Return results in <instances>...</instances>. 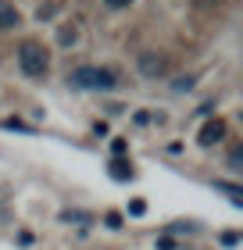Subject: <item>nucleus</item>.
Masks as SVG:
<instances>
[{
    "mask_svg": "<svg viewBox=\"0 0 243 250\" xmlns=\"http://www.w3.org/2000/svg\"><path fill=\"white\" fill-rule=\"evenodd\" d=\"M68 86L72 89H114L118 86V75L111 68H97V64H83L68 75Z\"/></svg>",
    "mask_w": 243,
    "mask_h": 250,
    "instance_id": "f257e3e1",
    "label": "nucleus"
},
{
    "mask_svg": "<svg viewBox=\"0 0 243 250\" xmlns=\"http://www.w3.org/2000/svg\"><path fill=\"white\" fill-rule=\"evenodd\" d=\"M47 64H50V54H47V47H43L40 40H22L18 43V68L29 79L47 75Z\"/></svg>",
    "mask_w": 243,
    "mask_h": 250,
    "instance_id": "f03ea898",
    "label": "nucleus"
},
{
    "mask_svg": "<svg viewBox=\"0 0 243 250\" xmlns=\"http://www.w3.org/2000/svg\"><path fill=\"white\" fill-rule=\"evenodd\" d=\"M136 68H140V75H147V79H161L168 72V61L161 58V54H140Z\"/></svg>",
    "mask_w": 243,
    "mask_h": 250,
    "instance_id": "7ed1b4c3",
    "label": "nucleus"
},
{
    "mask_svg": "<svg viewBox=\"0 0 243 250\" xmlns=\"http://www.w3.org/2000/svg\"><path fill=\"white\" fill-rule=\"evenodd\" d=\"M222 136H225V122H222V118H211V122H204V129H200V136H197V143H200V146H215Z\"/></svg>",
    "mask_w": 243,
    "mask_h": 250,
    "instance_id": "20e7f679",
    "label": "nucleus"
},
{
    "mask_svg": "<svg viewBox=\"0 0 243 250\" xmlns=\"http://www.w3.org/2000/svg\"><path fill=\"white\" fill-rule=\"evenodd\" d=\"M22 25V15L11 0H0V29H18Z\"/></svg>",
    "mask_w": 243,
    "mask_h": 250,
    "instance_id": "39448f33",
    "label": "nucleus"
},
{
    "mask_svg": "<svg viewBox=\"0 0 243 250\" xmlns=\"http://www.w3.org/2000/svg\"><path fill=\"white\" fill-rule=\"evenodd\" d=\"M111 175L118 179V183H125V179H133V165L122 161V157H114V161H111Z\"/></svg>",
    "mask_w": 243,
    "mask_h": 250,
    "instance_id": "423d86ee",
    "label": "nucleus"
},
{
    "mask_svg": "<svg viewBox=\"0 0 243 250\" xmlns=\"http://www.w3.org/2000/svg\"><path fill=\"white\" fill-rule=\"evenodd\" d=\"M75 40H79V29L75 25H61V29H57V43H61V47H72Z\"/></svg>",
    "mask_w": 243,
    "mask_h": 250,
    "instance_id": "0eeeda50",
    "label": "nucleus"
},
{
    "mask_svg": "<svg viewBox=\"0 0 243 250\" xmlns=\"http://www.w3.org/2000/svg\"><path fill=\"white\" fill-rule=\"evenodd\" d=\"M215 189H222V193H225V197H229V200H233V204H236V208H240V204H243V193H240L236 186H225V183H218Z\"/></svg>",
    "mask_w": 243,
    "mask_h": 250,
    "instance_id": "6e6552de",
    "label": "nucleus"
},
{
    "mask_svg": "<svg viewBox=\"0 0 243 250\" xmlns=\"http://www.w3.org/2000/svg\"><path fill=\"white\" fill-rule=\"evenodd\" d=\"M193 86V79L186 75V79H176V83H172V89H176V93H186V89Z\"/></svg>",
    "mask_w": 243,
    "mask_h": 250,
    "instance_id": "1a4fd4ad",
    "label": "nucleus"
},
{
    "mask_svg": "<svg viewBox=\"0 0 243 250\" xmlns=\"http://www.w3.org/2000/svg\"><path fill=\"white\" fill-rule=\"evenodd\" d=\"M229 168H233V172H240V168H243V150H233V157H229Z\"/></svg>",
    "mask_w": 243,
    "mask_h": 250,
    "instance_id": "9d476101",
    "label": "nucleus"
},
{
    "mask_svg": "<svg viewBox=\"0 0 243 250\" xmlns=\"http://www.w3.org/2000/svg\"><path fill=\"white\" fill-rule=\"evenodd\" d=\"M129 208H133V214H143V211H147V200H133Z\"/></svg>",
    "mask_w": 243,
    "mask_h": 250,
    "instance_id": "9b49d317",
    "label": "nucleus"
},
{
    "mask_svg": "<svg viewBox=\"0 0 243 250\" xmlns=\"http://www.w3.org/2000/svg\"><path fill=\"white\" fill-rule=\"evenodd\" d=\"M104 4H108V7H114V11H118V7H129V4H133V0H104Z\"/></svg>",
    "mask_w": 243,
    "mask_h": 250,
    "instance_id": "f8f14e48",
    "label": "nucleus"
},
{
    "mask_svg": "<svg viewBox=\"0 0 243 250\" xmlns=\"http://www.w3.org/2000/svg\"><path fill=\"white\" fill-rule=\"evenodd\" d=\"M111 150H114V154L122 157V154H125V140H114V143H111Z\"/></svg>",
    "mask_w": 243,
    "mask_h": 250,
    "instance_id": "ddd939ff",
    "label": "nucleus"
}]
</instances>
